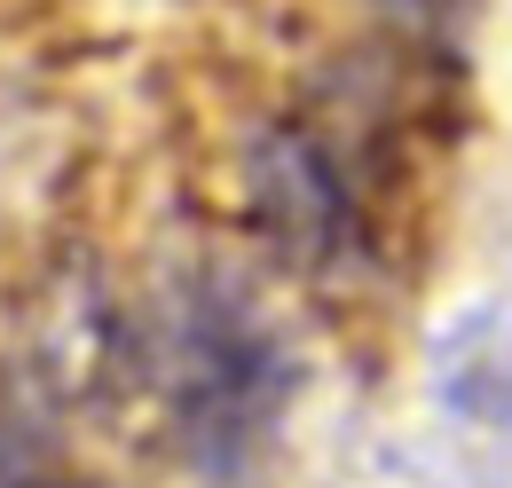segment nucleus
<instances>
[{
	"mask_svg": "<svg viewBox=\"0 0 512 488\" xmlns=\"http://www.w3.org/2000/svg\"><path fill=\"white\" fill-rule=\"evenodd\" d=\"M497 315L505 307H473L457 323V339L442 347V394L465 410V418H505L512 410V347L497 355Z\"/></svg>",
	"mask_w": 512,
	"mask_h": 488,
	"instance_id": "f257e3e1",
	"label": "nucleus"
}]
</instances>
